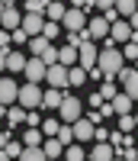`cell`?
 Instances as JSON below:
<instances>
[{
  "instance_id": "obj_1",
  "label": "cell",
  "mask_w": 138,
  "mask_h": 161,
  "mask_svg": "<svg viewBox=\"0 0 138 161\" xmlns=\"http://www.w3.org/2000/svg\"><path fill=\"white\" fill-rule=\"evenodd\" d=\"M122 64H125V58L116 45H103V52H96V71L103 74V80H116Z\"/></svg>"
},
{
  "instance_id": "obj_2",
  "label": "cell",
  "mask_w": 138,
  "mask_h": 161,
  "mask_svg": "<svg viewBox=\"0 0 138 161\" xmlns=\"http://www.w3.org/2000/svg\"><path fill=\"white\" fill-rule=\"evenodd\" d=\"M16 103L23 110H39V103H42V87L32 84V80H26L23 87H16Z\"/></svg>"
},
{
  "instance_id": "obj_3",
  "label": "cell",
  "mask_w": 138,
  "mask_h": 161,
  "mask_svg": "<svg viewBox=\"0 0 138 161\" xmlns=\"http://www.w3.org/2000/svg\"><path fill=\"white\" fill-rule=\"evenodd\" d=\"M58 113H61V123H74L77 116H84V100L71 97V93H61V103H58Z\"/></svg>"
},
{
  "instance_id": "obj_4",
  "label": "cell",
  "mask_w": 138,
  "mask_h": 161,
  "mask_svg": "<svg viewBox=\"0 0 138 161\" xmlns=\"http://www.w3.org/2000/svg\"><path fill=\"white\" fill-rule=\"evenodd\" d=\"M42 80H48V87H58V90H64L67 87V68L61 61H55V64H45V77Z\"/></svg>"
},
{
  "instance_id": "obj_5",
  "label": "cell",
  "mask_w": 138,
  "mask_h": 161,
  "mask_svg": "<svg viewBox=\"0 0 138 161\" xmlns=\"http://www.w3.org/2000/svg\"><path fill=\"white\" fill-rule=\"evenodd\" d=\"M84 26H87V13H84V10H77V7H67V10H64V16H61V29L77 32V29H84Z\"/></svg>"
},
{
  "instance_id": "obj_6",
  "label": "cell",
  "mask_w": 138,
  "mask_h": 161,
  "mask_svg": "<svg viewBox=\"0 0 138 161\" xmlns=\"http://www.w3.org/2000/svg\"><path fill=\"white\" fill-rule=\"evenodd\" d=\"M116 77H119V84H122V93H129V97L135 100V97H138V71H135V68H125V64H122Z\"/></svg>"
},
{
  "instance_id": "obj_7",
  "label": "cell",
  "mask_w": 138,
  "mask_h": 161,
  "mask_svg": "<svg viewBox=\"0 0 138 161\" xmlns=\"http://www.w3.org/2000/svg\"><path fill=\"white\" fill-rule=\"evenodd\" d=\"M23 74H26V80H32V84H42V77H45V61L39 58V55L26 58V64H23Z\"/></svg>"
},
{
  "instance_id": "obj_8",
  "label": "cell",
  "mask_w": 138,
  "mask_h": 161,
  "mask_svg": "<svg viewBox=\"0 0 138 161\" xmlns=\"http://www.w3.org/2000/svg\"><path fill=\"white\" fill-rule=\"evenodd\" d=\"M42 23H45V13H23L19 29L26 36H42Z\"/></svg>"
},
{
  "instance_id": "obj_9",
  "label": "cell",
  "mask_w": 138,
  "mask_h": 161,
  "mask_svg": "<svg viewBox=\"0 0 138 161\" xmlns=\"http://www.w3.org/2000/svg\"><path fill=\"white\" fill-rule=\"evenodd\" d=\"M109 39H113V42H129V39H135V29L119 16V19L109 23Z\"/></svg>"
},
{
  "instance_id": "obj_10",
  "label": "cell",
  "mask_w": 138,
  "mask_h": 161,
  "mask_svg": "<svg viewBox=\"0 0 138 161\" xmlns=\"http://www.w3.org/2000/svg\"><path fill=\"white\" fill-rule=\"evenodd\" d=\"M77 64H80V68H93V64H96V45H93V39H87V42L77 45Z\"/></svg>"
},
{
  "instance_id": "obj_11",
  "label": "cell",
  "mask_w": 138,
  "mask_h": 161,
  "mask_svg": "<svg viewBox=\"0 0 138 161\" xmlns=\"http://www.w3.org/2000/svg\"><path fill=\"white\" fill-rule=\"evenodd\" d=\"M19 19H23V13L16 10V3H7V7H3V13H0V29L13 32V29L19 26Z\"/></svg>"
},
{
  "instance_id": "obj_12",
  "label": "cell",
  "mask_w": 138,
  "mask_h": 161,
  "mask_svg": "<svg viewBox=\"0 0 138 161\" xmlns=\"http://www.w3.org/2000/svg\"><path fill=\"white\" fill-rule=\"evenodd\" d=\"M71 132H74V142H87V139H93V123L87 116H77L71 123Z\"/></svg>"
},
{
  "instance_id": "obj_13",
  "label": "cell",
  "mask_w": 138,
  "mask_h": 161,
  "mask_svg": "<svg viewBox=\"0 0 138 161\" xmlns=\"http://www.w3.org/2000/svg\"><path fill=\"white\" fill-rule=\"evenodd\" d=\"M23 64H26L23 48H10V52H7V61H3V68H7L10 74H23Z\"/></svg>"
},
{
  "instance_id": "obj_14",
  "label": "cell",
  "mask_w": 138,
  "mask_h": 161,
  "mask_svg": "<svg viewBox=\"0 0 138 161\" xmlns=\"http://www.w3.org/2000/svg\"><path fill=\"white\" fill-rule=\"evenodd\" d=\"M87 32H90V39H103V36H109V23H106L103 13H96L93 19H87Z\"/></svg>"
},
{
  "instance_id": "obj_15",
  "label": "cell",
  "mask_w": 138,
  "mask_h": 161,
  "mask_svg": "<svg viewBox=\"0 0 138 161\" xmlns=\"http://www.w3.org/2000/svg\"><path fill=\"white\" fill-rule=\"evenodd\" d=\"M16 80L13 77H0V103L3 106H10V103H16Z\"/></svg>"
},
{
  "instance_id": "obj_16",
  "label": "cell",
  "mask_w": 138,
  "mask_h": 161,
  "mask_svg": "<svg viewBox=\"0 0 138 161\" xmlns=\"http://www.w3.org/2000/svg\"><path fill=\"white\" fill-rule=\"evenodd\" d=\"M87 158H90V161H109V158H116V148L109 145V139H106V142H96L93 152H87Z\"/></svg>"
},
{
  "instance_id": "obj_17",
  "label": "cell",
  "mask_w": 138,
  "mask_h": 161,
  "mask_svg": "<svg viewBox=\"0 0 138 161\" xmlns=\"http://www.w3.org/2000/svg\"><path fill=\"white\" fill-rule=\"evenodd\" d=\"M58 103H61V90L58 87H48V90H42V103H39V110H58Z\"/></svg>"
},
{
  "instance_id": "obj_18",
  "label": "cell",
  "mask_w": 138,
  "mask_h": 161,
  "mask_svg": "<svg viewBox=\"0 0 138 161\" xmlns=\"http://www.w3.org/2000/svg\"><path fill=\"white\" fill-rule=\"evenodd\" d=\"M87 84V68H80V64H71L67 68V87H84Z\"/></svg>"
},
{
  "instance_id": "obj_19",
  "label": "cell",
  "mask_w": 138,
  "mask_h": 161,
  "mask_svg": "<svg viewBox=\"0 0 138 161\" xmlns=\"http://www.w3.org/2000/svg\"><path fill=\"white\" fill-rule=\"evenodd\" d=\"M16 158L19 161H45V152H42V145H23Z\"/></svg>"
},
{
  "instance_id": "obj_20",
  "label": "cell",
  "mask_w": 138,
  "mask_h": 161,
  "mask_svg": "<svg viewBox=\"0 0 138 161\" xmlns=\"http://www.w3.org/2000/svg\"><path fill=\"white\" fill-rule=\"evenodd\" d=\"M64 10H67V3H61V0H48V3H45V19H55V23H61Z\"/></svg>"
},
{
  "instance_id": "obj_21",
  "label": "cell",
  "mask_w": 138,
  "mask_h": 161,
  "mask_svg": "<svg viewBox=\"0 0 138 161\" xmlns=\"http://www.w3.org/2000/svg\"><path fill=\"white\" fill-rule=\"evenodd\" d=\"M113 113H132V97L129 93H113Z\"/></svg>"
},
{
  "instance_id": "obj_22",
  "label": "cell",
  "mask_w": 138,
  "mask_h": 161,
  "mask_svg": "<svg viewBox=\"0 0 138 161\" xmlns=\"http://www.w3.org/2000/svg\"><path fill=\"white\" fill-rule=\"evenodd\" d=\"M58 61L64 64V68L77 64V45H61V48H58Z\"/></svg>"
},
{
  "instance_id": "obj_23",
  "label": "cell",
  "mask_w": 138,
  "mask_h": 161,
  "mask_svg": "<svg viewBox=\"0 0 138 161\" xmlns=\"http://www.w3.org/2000/svg\"><path fill=\"white\" fill-rule=\"evenodd\" d=\"M61 155H64L67 161H84V158H87V152L80 148V142H67L64 148H61Z\"/></svg>"
},
{
  "instance_id": "obj_24",
  "label": "cell",
  "mask_w": 138,
  "mask_h": 161,
  "mask_svg": "<svg viewBox=\"0 0 138 161\" xmlns=\"http://www.w3.org/2000/svg\"><path fill=\"white\" fill-rule=\"evenodd\" d=\"M48 45H51V42H48L45 36H29V39H26V48H29L32 55H42V52H45Z\"/></svg>"
},
{
  "instance_id": "obj_25",
  "label": "cell",
  "mask_w": 138,
  "mask_h": 161,
  "mask_svg": "<svg viewBox=\"0 0 138 161\" xmlns=\"http://www.w3.org/2000/svg\"><path fill=\"white\" fill-rule=\"evenodd\" d=\"M23 119H26V110H23L19 103H10L7 106V126H19Z\"/></svg>"
},
{
  "instance_id": "obj_26",
  "label": "cell",
  "mask_w": 138,
  "mask_h": 161,
  "mask_svg": "<svg viewBox=\"0 0 138 161\" xmlns=\"http://www.w3.org/2000/svg\"><path fill=\"white\" fill-rule=\"evenodd\" d=\"M42 36L48 39V42H55V39L61 36V23H55V19H45V23H42Z\"/></svg>"
},
{
  "instance_id": "obj_27",
  "label": "cell",
  "mask_w": 138,
  "mask_h": 161,
  "mask_svg": "<svg viewBox=\"0 0 138 161\" xmlns=\"http://www.w3.org/2000/svg\"><path fill=\"white\" fill-rule=\"evenodd\" d=\"M61 148H64V145H61L58 139H55V136H48V142L42 145V152H45V161H48V158H58V155H61Z\"/></svg>"
},
{
  "instance_id": "obj_28",
  "label": "cell",
  "mask_w": 138,
  "mask_h": 161,
  "mask_svg": "<svg viewBox=\"0 0 138 161\" xmlns=\"http://www.w3.org/2000/svg\"><path fill=\"white\" fill-rule=\"evenodd\" d=\"M113 7H116V13L122 19H129L132 13H135V0H113Z\"/></svg>"
},
{
  "instance_id": "obj_29",
  "label": "cell",
  "mask_w": 138,
  "mask_h": 161,
  "mask_svg": "<svg viewBox=\"0 0 138 161\" xmlns=\"http://www.w3.org/2000/svg\"><path fill=\"white\" fill-rule=\"evenodd\" d=\"M39 142H42V129L39 126H29L23 132V145H39Z\"/></svg>"
},
{
  "instance_id": "obj_30",
  "label": "cell",
  "mask_w": 138,
  "mask_h": 161,
  "mask_svg": "<svg viewBox=\"0 0 138 161\" xmlns=\"http://www.w3.org/2000/svg\"><path fill=\"white\" fill-rule=\"evenodd\" d=\"M58 119H42V123H39V129H42V136H55V132H58Z\"/></svg>"
},
{
  "instance_id": "obj_31",
  "label": "cell",
  "mask_w": 138,
  "mask_h": 161,
  "mask_svg": "<svg viewBox=\"0 0 138 161\" xmlns=\"http://www.w3.org/2000/svg\"><path fill=\"white\" fill-rule=\"evenodd\" d=\"M119 129L122 132H132L135 129V116L132 113H119Z\"/></svg>"
},
{
  "instance_id": "obj_32",
  "label": "cell",
  "mask_w": 138,
  "mask_h": 161,
  "mask_svg": "<svg viewBox=\"0 0 138 161\" xmlns=\"http://www.w3.org/2000/svg\"><path fill=\"white\" fill-rule=\"evenodd\" d=\"M122 58H129V61L138 58V42H135V39H129V42H125V48H122Z\"/></svg>"
},
{
  "instance_id": "obj_33",
  "label": "cell",
  "mask_w": 138,
  "mask_h": 161,
  "mask_svg": "<svg viewBox=\"0 0 138 161\" xmlns=\"http://www.w3.org/2000/svg\"><path fill=\"white\" fill-rule=\"evenodd\" d=\"M96 93H100V100H113V93H116L113 80H103V84H100V90H96Z\"/></svg>"
},
{
  "instance_id": "obj_34",
  "label": "cell",
  "mask_w": 138,
  "mask_h": 161,
  "mask_svg": "<svg viewBox=\"0 0 138 161\" xmlns=\"http://www.w3.org/2000/svg\"><path fill=\"white\" fill-rule=\"evenodd\" d=\"M19 148H23V142H16V139H10V142L3 145V155H7V158H16V155H19Z\"/></svg>"
},
{
  "instance_id": "obj_35",
  "label": "cell",
  "mask_w": 138,
  "mask_h": 161,
  "mask_svg": "<svg viewBox=\"0 0 138 161\" xmlns=\"http://www.w3.org/2000/svg\"><path fill=\"white\" fill-rule=\"evenodd\" d=\"M39 58H42L45 64H55V61H58V48H55V45H48V48L42 52V55H39Z\"/></svg>"
},
{
  "instance_id": "obj_36",
  "label": "cell",
  "mask_w": 138,
  "mask_h": 161,
  "mask_svg": "<svg viewBox=\"0 0 138 161\" xmlns=\"http://www.w3.org/2000/svg\"><path fill=\"white\" fill-rule=\"evenodd\" d=\"M26 13H45V0H26Z\"/></svg>"
},
{
  "instance_id": "obj_37",
  "label": "cell",
  "mask_w": 138,
  "mask_h": 161,
  "mask_svg": "<svg viewBox=\"0 0 138 161\" xmlns=\"http://www.w3.org/2000/svg\"><path fill=\"white\" fill-rule=\"evenodd\" d=\"M23 123H26V126H39V123H42V116H39L35 110H26V119H23Z\"/></svg>"
},
{
  "instance_id": "obj_38",
  "label": "cell",
  "mask_w": 138,
  "mask_h": 161,
  "mask_svg": "<svg viewBox=\"0 0 138 161\" xmlns=\"http://www.w3.org/2000/svg\"><path fill=\"white\" fill-rule=\"evenodd\" d=\"M93 139H96V142H106V139H109V132H106L100 123H96V126H93Z\"/></svg>"
},
{
  "instance_id": "obj_39",
  "label": "cell",
  "mask_w": 138,
  "mask_h": 161,
  "mask_svg": "<svg viewBox=\"0 0 138 161\" xmlns=\"http://www.w3.org/2000/svg\"><path fill=\"white\" fill-rule=\"evenodd\" d=\"M0 48H3V52H10V48H13V42H10V32H7V29H0Z\"/></svg>"
},
{
  "instance_id": "obj_40",
  "label": "cell",
  "mask_w": 138,
  "mask_h": 161,
  "mask_svg": "<svg viewBox=\"0 0 138 161\" xmlns=\"http://www.w3.org/2000/svg\"><path fill=\"white\" fill-rule=\"evenodd\" d=\"M93 7H96V13H103V10L113 7V0H93Z\"/></svg>"
},
{
  "instance_id": "obj_41",
  "label": "cell",
  "mask_w": 138,
  "mask_h": 161,
  "mask_svg": "<svg viewBox=\"0 0 138 161\" xmlns=\"http://www.w3.org/2000/svg\"><path fill=\"white\" fill-rule=\"evenodd\" d=\"M7 142H10V132H0V148H3Z\"/></svg>"
},
{
  "instance_id": "obj_42",
  "label": "cell",
  "mask_w": 138,
  "mask_h": 161,
  "mask_svg": "<svg viewBox=\"0 0 138 161\" xmlns=\"http://www.w3.org/2000/svg\"><path fill=\"white\" fill-rule=\"evenodd\" d=\"M0 116H7V106H3V103H0Z\"/></svg>"
},
{
  "instance_id": "obj_43",
  "label": "cell",
  "mask_w": 138,
  "mask_h": 161,
  "mask_svg": "<svg viewBox=\"0 0 138 161\" xmlns=\"http://www.w3.org/2000/svg\"><path fill=\"white\" fill-rule=\"evenodd\" d=\"M0 3H3V7H7V3H16V0H0Z\"/></svg>"
},
{
  "instance_id": "obj_44",
  "label": "cell",
  "mask_w": 138,
  "mask_h": 161,
  "mask_svg": "<svg viewBox=\"0 0 138 161\" xmlns=\"http://www.w3.org/2000/svg\"><path fill=\"white\" fill-rule=\"evenodd\" d=\"M61 3H67V0H61Z\"/></svg>"
}]
</instances>
